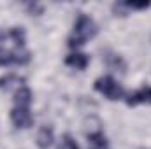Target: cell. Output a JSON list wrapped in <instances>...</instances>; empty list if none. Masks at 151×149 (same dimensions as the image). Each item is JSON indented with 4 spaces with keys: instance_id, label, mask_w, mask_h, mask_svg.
<instances>
[{
    "instance_id": "2e32d148",
    "label": "cell",
    "mask_w": 151,
    "mask_h": 149,
    "mask_svg": "<svg viewBox=\"0 0 151 149\" xmlns=\"http://www.w3.org/2000/svg\"><path fill=\"white\" fill-rule=\"evenodd\" d=\"M27 11L30 12V16H40L42 11H44V7L40 4H37V2H28L27 4Z\"/></svg>"
},
{
    "instance_id": "ba28073f",
    "label": "cell",
    "mask_w": 151,
    "mask_h": 149,
    "mask_svg": "<svg viewBox=\"0 0 151 149\" xmlns=\"http://www.w3.org/2000/svg\"><path fill=\"white\" fill-rule=\"evenodd\" d=\"M25 86V79L16 74H5L0 77V90L2 91H11V90H19Z\"/></svg>"
},
{
    "instance_id": "7a4b0ae2",
    "label": "cell",
    "mask_w": 151,
    "mask_h": 149,
    "mask_svg": "<svg viewBox=\"0 0 151 149\" xmlns=\"http://www.w3.org/2000/svg\"><path fill=\"white\" fill-rule=\"evenodd\" d=\"M93 88L99 91V93H102L107 100H111V102H116V100H123L125 98V90H123V86L114 79L113 75H102V77H99L95 82H93Z\"/></svg>"
},
{
    "instance_id": "277c9868",
    "label": "cell",
    "mask_w": 151,
    "mask_h": 149,
    "mask_svg": "<svg viewBox=\"0 0 151 149\" xmlns=\"http://www.w3.org/2000/svg\"><path fill=\"white\" fill-rule=\"evenodd\" d=\"M11 121L16 128L27 130L34 125V116H32L30 109H27V107H12L11 109Z\"/></svg>"
},
{
    "instance_id": "e0dca14e",
    "label": "cell",
    "mask_w": 151,
    "mask_h": 149,
    "mask_svg": "<svg viewBox=\"0 0 151 149\" xmlns=\"http://www.w3.org/2000/svg\"><path fill=\"white\" fill-rule=\"evenodd\" d=\"M148 104H151V88H148Z\"/></svg>"
},
{
    "instance_id": "6da1fadb",
    "label": "cell",
    "mask_w": 151,
    "mask_h": 149,
    "mask_svg": "<svg viewBox=\"0 0 151 149\" xmlns=\"http://www.w3.org/2000/svg\"><path fill=\"white\" fill-rule=\"evenodd\" d=\"M97 32H99V27H97L95 19H93L91 16L81 12V14L77 16V19H76V23H74L72 35L67 39V46H69L70 49H77V47L84 46L86 40H90V39L95 37Z\"/></svg>"
},
{
    "instance_id": "5bb4252c",
    "label": "cell",
    "mask_w": 151,
    "mask_h": 149,
    "mask_svg": "<svg viewBox=\"0 0 151 149\" xmlns=\"http://www.w3.org/2000/svg\"><path fill=\"white\" fill-rule=\"evenodd\" d=\"M113 12L116 18H127L130 14V9L127 7L125 2H114L113 4Z\"/></svg>"
},
{
    "instance_id": "ac0fdd59",
    "label": "cell",
    "mask_w": 151,
    "mask_h": 149,
    "mask_svg": "<svg viewBox=\"0 0 151 149\" xmlns=\"http://www.w3.org/2000/svg\"><path fill=\"white\" fill-rule=\"evenodd\" d=\"M137 149H150V148H137Z\"/></svg>"
},
{
    "instance_id": "8fae6325",
    "label": "cell",
    "mask_w": 151,
    "mask_h": 149,
    "mask_svg": "<svg viewBox=\"0 0 151 149\" xmlns=\"http://www.w3.org/2000/svg\"><path fill=\"white\" fill-rule=\"evenodd\" d=\"M125 102L128 107H135L139 104H148V88H141L134 93L125 95Z\"/></svg>"
},
{
    "instance_id": "3957f363",
    "label": "cell",
    "mask_w": 151,
    "mask_h": 149,
    "mask_svg": "<svg viewBox=\"0 0 151 149\" xmlns=\"http://www.w3.org/2000/svg\"><path fill=\"white\" fill-rule=\"evenodd\" d=\"M32 60V53L28 49H7L0 47V67H9V65H27Z\"/></svg>"
},
{
    "instance_id": "7c38bea8",
    "label": "cell",
    "mask_w": 151,
    "mask_h": 149,
    "mask_svg": "<svg viewBox=\"0 0 151 149\" xmlns=\"http://www.w3.org/2000/svg\"><path fill=\"white\" fill-rule=\"evenodd\" d=\"M106 63H107L109 69L119 70V72H125V69H127V63L123 62V58L119 54H107L106 56Z\"/></svg>"
},
{
    "instance_id": "4fadbf2b",
    "label": "cell",
    "mask_w": 151,
    "mask_h": 149,
    "mask_svg": "<svg viewBox=\"0 0 151 149\" xmlns=\"http://www.w3.org/2000/svg\"><path fill=\"white\" fill-rule=\"evenodd\" d=\"M58 149H81V148L70 133H65V135H62V139L58 142Z\"/></svg>"
},
{
    "instance_id": "8992f818",
    "label": "cell",
    "mask_w": 151,
    "mask_h": 149,
    "mask_svg": "<svg viewBox=\"0 0 151 149\" xmlns=\"http://www.w3.org/2000/svg\"><path fill=\"white\" fill-rule=\"evenodd\" d=\"M55 142V130L49 125L40 126V130L37 132V146L39 149H49Z\"/></svg>"
},
{
    "instance_id": "52a82bcc",
    "label": "cell",
    "mask_w": 151,
    "mask_h": 149,
    "mask_svg": "<svg viewBox=\"0 0 151 149\" xmlns=\"http://www.w3.org/2000/svg\"><path fill=\"white\" fill-rule=\"evenodd\" d=\"M34 102V93L28 86H21L19 90H16L14 93V107H27L30 109Z\"/></svg>"
},
{
    "instance_id": "30bf717a",
    "label": "cell",
    "mask_w": 151,
    "mask_h": 149,
    "mask_svg": "<svg viewBox=\"0 0 151 149\" xmlns=\"http://www.w3.org/2000/svg\"><path fill=\"white\" fill-rule=\"evenodd\" d=\"M88 144L91 149H107L109 148V142H107V137L104 135L102 130H97V132H90L88 135Z\"/></svg>"
},
{
    "instance_id": "5b68a950",
    "label": "cell",
    "mask_w": 151,
    "mask_h": 149,
    "mask_svg": "<svg viewBox=\"0 0 151 149\" xmlns=\"http://www.w3.org/2000/svg\"><path fill=\"white\" fill-rule=\"evenodd\" d=\"M90 63V56L86 53H79V51H74L70 54L65 56V65L72 67L76 70H84Z\"/></svg>"
},
{
    "instance_id": "9a60e30c",
    "label": "cell",
    "mask_w": 151,
    "mask_h": 149,
    "mask_svg": "<svg viewBox=\"0 0 151 149\" xmlns=\"http://www.w3.org/2000/svg\"><path fill=\"white\" fill-rule=\"evenodd\" d=\"M125 4L130 11H144L151 7V2H125Z\"/></svg>"
},
{
    "instance_id": "9c48e42d",
    "label": "cell",
    "mask_w": 151,
    "mask_h": 149,
    "mask_svg": "<svg viewBox=\"0 0 151 149\" xmlns=\"http://www.w3.org/2000/svg\"><path fill=\"white\" fill-rule=\"evenodd\" d=\"M4 34H5V39H11L14 42L16 49H23L25 47V44H27V32H25L23 27H12V28H9Z\"/></svg>"
}]
</instances>
